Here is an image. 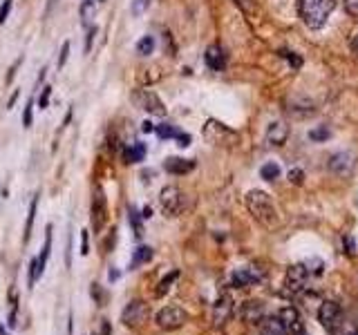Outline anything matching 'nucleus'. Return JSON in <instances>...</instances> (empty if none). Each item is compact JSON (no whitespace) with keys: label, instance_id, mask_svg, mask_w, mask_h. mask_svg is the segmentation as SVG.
Segmentation results:
<instances>
[{"label":"nucleus","instance_id":"nucleus-1","mask_svg":"<svg viewBox=\"0 0 358 335\" xmlns=\"http://www.w3.org/2000/svg\"><path fill=\"white\" fill-rule=\"evenodd\" d=\"M244 201H247L249 213L253 215V219H256L262 228H267V231H276L278 224H280V215L276 210V204H273V199L265 193V190H249Z\"/></svg>","mask_w":358,"mask_h":335},{"label":"nucleus","instance_id":"nucleus-2","mask_svg":"<svg viewBox=\"0 0 358 335\" xmlns=\"http://www.w3.org/2000/svg\"><path fill=\"white\" fill-rule=\"evenodd\" d=\"M298 7L300 18L309 30H320L327 23V18L332 16L336 3L334 0H298Z\"/></svg>","mask_w":358,"mask_h":335},{"label":"nucleus","instance_id":"nucleus-3","mask_svg":"<svg viewBox=\"0 0 358 335\" xmlns=\"http://www.w3.org/2000/svg\"><path fill=\"white\" fill-rule=\"evenodd\" d=\"M155 322H157V327L162 329V331H177V329H182L184 324L188 322V313L182 309V306H164L162 311H159L155 315Z\"/></svg>","mask_w":358,"mask_h":335},{"label":"nucleus","instance_id":"nucleus-4","mask_svg":"<svg viewBox=\"0 0 358 335\" xmlns=\"http://www.w3.org/2000/svg\"><path fill=\"white\" fill-rule=\"evenodd\" d=\"M318 322L329 333H336L343 324V306L336 300H325L318 309Z\"/></svg>","mask_w":358,"mask_h":335},{"label":"nucleus","instance_id":"nucleus-5","mask_svg":"<svg viewBox=\"0 0 358 335\" xmlns=\"http://www.w3.org/2000/svg\"><path fill=\"white\" fill-rule=\"evenodd\" d=\"M148 318H150V306L144 300L128 302L126 309L121 311V322H124V327H128V329L141 327L144 322H148Z\"/></svg>","mask_w":358,"mask_h":335},{"label":"nucleus","instance_id":"nucleus-6","mask_svg":"<svg viewBox=\"0 0 358 335\" xmlns=\"http://www.w3.org/2000/svg\"><path fill=\"white\" fill-rule=\"evenodd\" d=\"M159 204H162V210L168 217H175L182 213L184 208V195L177 186H166L162 193H159Z\"/></svg>","mask_w":358,"mask_h":335},{"label":"nucleus","instance_id":"nucleus-7","mask_svg":"<svg viewBox=\"0 0 358 335\" xmlns=\"http://www.w3.org/2000/svg\"><path fill=\"white\" fill-rule=\"evenodd\" d=\"M133 101L139 105L141 110H146L148 114H155V117H166L164 103H162V99H159L155 92H150V90H137L133 94Z\"/></svg>","mask_w":358,"mask_h":335},{"label":"nucleus","instance_id":"nucleus-8","mask_svg":"<svg viewBox=\"0 0 358 335\" xmlns=\"http://www.w3.org/2000/svg\"><path fill=\"white\" fill-rule=\"evenodd\" d=\"M50 251H52V226L45 228V246H43V253L36 257L32 262V271H30V289H34V284L39 282V277H43L45 273V264H47V257H50Z\"/></svg>","mask_w":358,"mask_h":335},{"label":"nucleus","instance_id":"nucleus-9","mask_svg":"<svg viewBox=\"0 0 358 335\" xmlns=\"http://www.w3.org/2000/svg\"><path fill=\"white\" fill-rule=\"evenodd\" d=\"M108 222V206H106V197H103V190L97 188L92 195V228L94 233H101L103 226Z\"/></svg>","mask_w":358,"mask_h":335},{"label":"nucleus","instance_id":"nucleus-10","mask_svg":"<svg viewBox=\"0 0 358 335\" xmlns=\"http://www.w3.org/2000/svg\"><path fill=\"white\" fill-rule=\"evenodd\" d=\"M231 318H233V300L229 293H222L213 304V324L215 327H224Z\"/></svg>","mask_w":358,"mask_h":335},{"label":"nucleus","instance_id":"nucleus-11","mask_svg":"<svg viewBox=\"0 0 358 335\" xmlns=\"http://www.w3.org/2000/svg\"><path fill=\"white\" fill-rule=\"evenodd\" d=\"M309 282V271L305 264H294L287 268V286L291 291H303Z\"/></svg>","mask_w":358,"mask_h":335},{"label":"nucleus","instance_id":"nucleus-12","mask_svg":"<svg viewBox=\"0 0 358 335\" xmlns=\"http://www.w3.org/2000/svg\"><path fill=\"white\" fill-rule=\"evenodd\" d=\"M240 318L242 322L247 324H260V320L265 318V304L258 302V300H249L242 304V311H240Z\"/></svg>","mask_w":358,"mask_h":335},{"label":"nucleus","instance_id":"nucleus-13","mask_svg":"<svg viewBox=\"0 0 358 335\" xmlns=\"http://www.w3.org/2000/svg\"><path fill=\"white\" fill-rule=\"evenodd\" d=\"M204 61H206V65H209L213 72H222L224 67H226V52L222 50L218 43L209 45V47H206Z\"/></svg>","mask_w":358,"mask_h":335},{"label":"nucleus","instance_id":"nucleus-14","mask_svg":"<svg viewBox=\"0 0 358 335\" xmlns=\"http://www.w3.org/2000/svg\"><path fill=\"white\" fill-rule=\"evenodd\" d=\"M262 280V275L256 271V268H238V271L233 273V286H238V289H247V286H253Z\"/></svg>","mask_w":358,"mask_h":335},{"label":"nucleus","instance_id":"nucleus-15","mask_svg":"<svg viewBox=\"0 0 358 335\" xmlns=\"http://www.w3.org/2000/svg\"><path fill=\"white\" fill-rule=\"evenodd\" d=\"M260 335H291V333L278 315H271V318L260 320Z\"/></svg>","mask_w":358,"mask_h":335},{"label":"nucleus","instance_id":"nucleus-16","mask_svg":"<svg viewBox=\"0 0 358 335\" xmlns=\"http://www.w3.org/2000/svg\"><path fill=\"white\" fill-rule=\"evenodd\" d=\"M289 139V126L282 121H276L271 123L269 130H267V141L271 143V146H285Z\"/></svg>","mask_w":358,"mask_h":335},{"label":"nucleus","instance_id":"nucleus-17","mask_svg":"<svg viewBox=\"0 0 358 335\" xmlns=\"http://www.w3.org/2000/svg\"><path fill=\"white\" fill-rule=\"evenodd\" d=\"M278 318L285 322V327L289 329L291 335L303 333V322H300V315H298V311L294 309V306H287V309H282Z\"/></svg>","mask_w":358,"mask_h":335},{"label":"nucleus","instance_id":"nucleus-18","mask_svg":"<svg viewBox=\"0 0 358 335\" xmlns=\"http://www.w3.org/2000/svg\"><path fill=\"white\" fill-rule=\"evenodd\" d=\"M352 166H354V161L347 152H338V155H334L332 161H329V168H332L336 175H347V172L352 170Z\"/></svg>","mask_w":358,"mask_h":335},{"label":"nucleus","instance_id":"nucleus-19","mask_svg":"<svg viewBox=\"0 0 358 335\" xmlns=\"http://www.w3.org/2000/svg\"><path fill=\"white\" fill-rule=\"evenodd\" d=\"M193 168H195V161H191V159H177V157H173V159L166 161V170L173 172V175H186V172H191Z\"/></svg>","mask_w":358,"mask_h":335},{"label":"nucleus","instance_id":"nucleus-20","mask_svg":"<svg viewBox=\"0 0 358 335\" xmlns=\"http://www.w3.org/2000/svg\"><path fill=\"white\" fill-rule=\"evenodd\" d=\"M79 12H81V23L90 30L94 23V16H97V5H94V0H83Z\"/></svg>","mask_w":358,"mask_h":335},{"label":"nucleus","instance_id":"nucleus-21","mask_svg":"<svg viewBox=\"0 0 358 335\" xmlns=\"http://www.w3.org/2000/svg\"><path fill=\"white\" fill-rule=\"evenodd\" d=\"M36 208H39V195H36V197L32 199V204H30V215H27L25 237H23V242H25V244L30 242V237H32V228H34V219H36Z\"/></svg>","mask_w":358,"mask_h":335},{"label":"nucleus","instance_id":"nucleus-22","mask_svg":"<svg viewBox=\"0 0 358 335\" xmlns=\"http://www.w3.org/2000/svg\"><path fill=\"white\" fill-rule=\"evenodd\" d=\"M150 257H153V248H148V246H139L135 255H133V262H130V268H137L141 264H146L150 262Z\"/></svg>","mask_w":358,"mask_h":335},{"label":"nucleus","instance_id":"nucleus-23","mask_svg":"<svg viewBox=\"0 0 358 335\" xmlns=\"http://www.w3.org/2000/svg\"><path fill=\"white\" fill-rule=\"evenodd\" d=\"M146 155V146L144 143H135V146H130L126 150V164H137V161H141Z\"/></svg>","mask_w":358,"mask_h":335},{"label":"nucleus","instance_id":"nucleus-24","mask_svg":"<svg viewBox=\"0 0 358 335\" xmlns=\"http://www.w3.org/2000/svg\"><path fill=\"white\" fill-rule=\"evenodd\" d=\"M179 277V271H173V273H168L162 282H159V286H157V298H164V295L171 291V284L177 280Z\"/></svg>","mask_w":358,"mask_h":335},{"label":"nucleus","instance_id":"nucleus-25","mask_svg":"<svg viewBox=\"0 0 358 335\" xmlns=\"http://www.w3.org/2000/svg\"><path fill=\"white\" fill-rule=\"evenodd\" d=\"M155 50V38L153 36H144L141 41L137 43V54L141 56H148V54H153Z\"/></svg>","mask_w":358,"mask_h":335},{"label":"nucleus","instance_id":"nucleus-26","mask_svg":"<svg viewBox=\"0 0 358 335\" xmlns=\"http://www.w3.org/2000/svg\"><path fill=\"white\" fill-rule=\"evenodd\" d=\"M278 177H280V166H278V164H267V166H262V179L276 181Z\"/></svg>","mask_w":358,"mask_h":335},{"label":"nucleus","instance_id":"nucleus-27","mask_svg":"<svg viewBox=\"0 0 358 335\" xmlns=\"http://www.w3.org/2000/svg\"><path fill=\"white\" fill-rule=\"evenodd\" d=\"M155 132H157L159 139H177L179 137V132L173 126H157Z\"/></svg>","mask_w":358,"mask_h":335},{"label":"nucleus","instance_id":"nucleus-28","mask_svg":"<svg viewBox=\"0 0 358 335\" xmlns=\"http://www.w3.org/2000/svg\"><path fill=\"white\" fill-rule=\"evenodd\" d=\"M148 5H150V0H135L133 7H130V12H133L135 16H139V14H144V12H146Z\"/></svg>","mask_w":358,"mask_h":335},{"label":"nucleus","instance_id":"nucleus-29","mask_svg":"<svg viewBox=\"0 0 358 335\" xmlns=\"http://www.w3.org/2000/svg\"><path fill=\"white\" fill-rule=\"evenodd\" d=\"M12 5H14V0H5V3L0 5V25L7 21L9 12H12Z\"/></svg>","mask_w":358,"mask_h":335},{"label":"nucleus","instance_id":"nucleus-30","mask_svg":"<svg viewBox=\"0 0 358 335\" xmlns=\"http://www.w3.org/2000/svg\"><path fill=\"white\" fill-rule=\"evenodd\" d=\"M32 108H34L32 101L25 105V112H23V126L25 128H32Z\"/></svg>","mask_w":358,"mask_h":335},{"label":"nucleus","instance_id":"nucleus-31","mask_svg":"<svg viewBox=\"0 0 358 335\" xmlns=\"http://www.w3.org/2000/svg\"><path fill=\"white\" fill-rule=\"evenodd\" d=\"M130 224H133V228H135V235L141 237V222H139L137 210H133V208H130Z\"/></svg>","mask_w":358,"mask_h":335},{"label":"nucleus","instance_id":"nucleus-32","mask_svg":"<svg viewBox=\"0 0 358 335\" xmlns=\"http://www.w3.org/2000/svg\"><path fill=\"white\" fill-rule=\"evenodd\" d=\"M50 97H52V88H43L41 97H39V108H41V110L47 108V103H50Z\"/></svg>","mask_w":358,"mask_h":335},{"label":"nucleus","instance_id":"nucleus-33","mask_svg":"<svg viewBox=\"0 0 358 335\" xmlns=\"http://www.w3.org/2000/svg\"><path fill=\"white\" fill-rule=\"evenodd\" d=\"M68 56H70V43L65 41V43H63V47H61V56H59V63H56V65H59V67H63L65 63H68Z\"/></svg>","mask_w":358,"mask_h":335},{"label":"nucleus","instance_id":"nucleus-34","mask_svg":"<svg viewBox=\"0 0 358 335\" xmlns=\"http://www.w3.org/2000/svg\"><path fill=\"white\" fill-rule=\"evenodd\" d=\"M235 5L242 7L244 12H253V9H256V5H258V0H235Z\"/></svg>","mask_w":358,"mask_h":335},{"label":"nucleus","instance_id":"nucleus-35","mask_svg":"<svg viewBox=\"0 0 358 335\" xmlns=\"http://www.w3.org/2000/svg\"><path fill=\"white\" fill-rule=\"evenodd\" d=\"M345 9H347V14L358 16V0H345Z\"/></svg>","mask_w":358,"mask_h":335},{"label":"nucleus","instance_id":"nucleus-36","mask_svg":"<svg viewBox=\"0 0 358 335\" xmlns=\"http://www.w3.org/2000/svg\"><path fill=\"white\" fill-rule=\"evenodd\" d=\"M92 298L97 300V304H103V293H101V286L99 284H92Z\"/></svg>","mask_w":358,"mask_h":335},{"label":"nucleus","instance_id":"nucleus-37","mask_svg":"<svg viewBox=\"0 0 358 335\" xmlns=\"http://www.w3.org/2000/svg\"><path fill=\"white\" fill-rule=\"evenodd\" d=\"M90 253V242H88V233L81 235V255H88Z\"/></svg>","mask_w":358,"mask_h":335},{"label":"nucleus","instance_id":"nucleus-38","mask_svg":"<svg viewBox=\"0 0 358 335\" xmlns=\"http://www.w3.org/2000/svg\"><path fill=\"white\" fill-rule=\"evenodd\" d=\"M303 170H294L291 172V181H294V184H303Z\"/></svg>","mask_w":358,"mask_h":335},{"label":"nucleus","instance_id":"nucleus-39","mask_svg":"<svg viewBox=\"0 0 358 335\" xmlns=\"http://www.w3.org/2000/svg\"><path fill=\"white\" fill-rule=\"evenodd\" d=\"M65 264H68V268L72 266V235L68 237V257H65Z\"/></svg>","mask_w":358,"mask_h":335},{"label":"nucleus","instance_id":"nucleus-40","mask_svg":"<svg viewBox=\"0 0 358 335\" xmlns=\"http://www.w3.org/2000/svg\"><path fill=\"white\" fill-rule=\"evenodd\" d=\"M312 139H314V141H323V139H327V130H318V132L314 130V132H312Z\"/></svg>","mask_w":358,"mask_h":335},{"label":"nucleus","instance_id":"nucleus-41","mask_svg":"<svg viewBox=\"0 0 358 335\" xmlns=\"http://www.w3.org/2000/svg\"><path fill=\"white\" fill-rule=\"evenodd\" d=\"M23 63V59H18L14 65H12V72H9V76H7V83H12L14 81V74H16V70H18V65H21Z\"/></svg>","mask_w":358,"mask_h":335},{"label":"nucleus","instance_id":"nucleus-42","mask_svg":"<svg viewBox=\"0 0 358 335\" xmlns=\"http://www.w3.org/2000/svg\"><path fill=\"white\" fill-rule=\"evenodd\" d=\"M112 331H110V322L108 320H103V324H101V335H110Z\"/></svg>","mask_w":358,"mask_h":335},{"label":"nucleus","instance_id":"nucleus-43","mask_svg":"<svg viewBox=\"0 0 358 335\" xmlns=\"http://www.w3.org/2000/svg\"><path fill=\"white\" fill-rule=\"evenodd\" d=\"M352 52H354V54L358 56V34L354 36V41H352Z\"/></svg>","mask_w":358,"mask_h":335},{"label":"nucleus","instance_id":"nucleus-44","mask_svg":"<svg viewBox=\"0 0 358 335\" xmlns=\"http://www.w3.org/2000/svg\"><path fill=\"white\" fill-rule=\"evenodd\" d=\"M141 130H144V132H153L155 128H153V123H150V121H146V123H144V128H141Z\"/></svg>","mask_w":358,"mask_h":335},{"label":"nucleus","instance_id":"nucleus-45","mask_svg":"<svg viewBox=\"0 0 358 335\" xmlns=\"http://www.w3.org/2000/svg\"><path fill=\"white\" fill-rule=\"evenodd\" d=\"M108 277H110V282H115L117 277H119V273H117V271H110V275H108Z\"/></svg>","mask_w":358,"mask_h":335},{"label":"nucleus","instance_id":"nucleus-46","mask_svg":"<svg viewBox=\"0 0 358 335\" xmlns=\"http://www.w3.org/2000/svg\"><path fill=\"white\" fill-rule=\"evenodd\" d=\"M0 335H9V333H5V329H3V327H0Z\"/></svg>","mask_w":358,"mask_h":335},{"label":"nucleus","instance_id":"nucleus-47","mask_svg":"<svg viewBox=\"0 0 358 335\" xmlns=\"http://www.w3.org/2000/svg\"><path fill=\"white\" fill-rule=\"evenodd\" d=\"M92 335H97V333H92Z\"/></svg>","mask_w":358,"mask_h":335}]
</instances>
